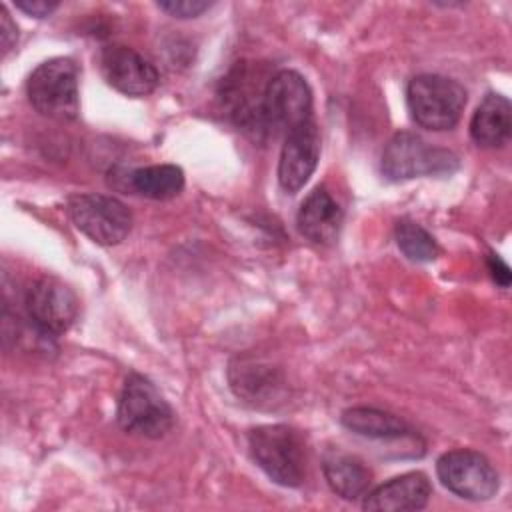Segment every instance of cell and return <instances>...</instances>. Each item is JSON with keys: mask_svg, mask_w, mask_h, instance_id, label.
<instances>
[{"mask_svg": "<svg viewBox=\"0 0 512 512\" xmlns=\"http://www.w3.org/2000/svg\"><path fill=\"white\" fill-rule=\"evenodd\" d=\"M158 8L168 12L174 18H196L204 10L210 8V2H204V0H168V2H158Z\"/></svg>", "mask_w": 512, "mask_h": 512, "instance_id": "20", "label": "cell"}, {"mask_svg": "<svg viewBox=\"0 0 512 512\" xmlns=\"http://www.w3.org/2000/svg\"><path fill=\"white\" fill-rule=\"evenodd\" d=\"M488 270H490V276L494 278V282L500 284L502 288H506L510 284V268L498 256L488 258Z\"/></svg>", "mask_w": 512, "mask_h": 512, "instance_id": "23", "label": "cell"}, {"mask_svg": "<svg viewBox=\"0 0 512 512\" xmlns=\"http://www.w3.org/2000/svg\"><path fill=\"white\" fill-rule=\"evenodd\" d=\"M432 494V486L426 474L422 472H406L396 476L374 490L364 494V510L376 512H402V510H420L428 504Z\"/></svg>", "mask_w": 512, "mask_h": 512, "instance_id": "12", "label": "cell"}, {"mask_svg": "<svg viewBox=\"0 0 512 512\" xmlns=\"http://www.w3.org/2000/svg\"><path fill=\"white\" fill-rule=\"evenodd\" d=\"M118 424L144 438H160L174 424V412L158 388L140 374H130L118 400Z\"/></svg>", "mask_w": 512, "mask_h": 512, "instance_id": "5", "label": "cell"}, {"mask_svg": "<svg viewBox=\"0 0 512 512\" xmlns=\"http://www.w3.org/2000/svg\"><path fill=\"white\" fill-rule=\"evenodd\" d=\"M320 158V134L316 122L310 120L286 134L280 162L278 182L286 192H298L316 170Z\"/></svg>", "mask_w": 512, "mask_h": 512, "instance_id": "11", "label": "cell"}, {"mask_svg": "<svg viewBox=\"0 0 512 512\" xmlns=\"http://www.w3.org/2000/svg\"><path fill=\"white\" fill-rule=\"evenodd\" d=\"M230 386L238 398L252 406H272L280 402L282 376L270 364H264L252 356L236 358L230 364Z\"/></svg>", "mask_w": 512, "mask_h": 512, "instance_id": "13", "label": "cell"}, {"mask_svg": "<svg viewBox=\"0 0 512 512\" xmlns=\"http://www.w3.org/2000/svg\"><path fill=\"white\" fill-rule=\"evenodd\" d=\"M394 238L402 254L412 262H432L438 256L436 240L412 220H398Z\"/></svg>", "mask_w": 512, "mask_h": 512, "instance_id": "19", "label": "cell"}, {"mask_svg": "<svg viewBox=\"0 0 512 512\" xmlns=\"http://www.w3.org/2000/svg\"><path fill=\"white\" fill-rule=\"evenodd\" d=\"M312 120V92L294 70H280L268 78L262 96L264 130L284 132Z\"/></svg>", "mask_w": 512, "mask_h": 512, "instance_id": "6", "label": "cell"}, {"mask_svg": "<svg viewBox=\"0 0 512 512\" xmlns=\"http://www.w3.org/2000/svg\"><path fill=\"white\" fill-rule=\"evenodd\" d=\"M248 446L254 462L276 484L296 488L304 482L306 444L302 434L292 426H258L248 434Z\"/></svg>", "mask_w": 512, "mask_h": 512, "instance_id": "1", "label": "cell"}, {"mask_svg": "<svg viewBox=\"0 0 512 512\" xmlns=\"http://www.w3.org/2000/svg\"><path fill=\"white\" fill-rule=\"evenodd\" d=\"M440 482L460 498L488 500L498 492L500 480L490 460L474 450H450L438 458Z\"/></svg>", "mask_w": 512, "mask_h": 512, "instance_id": "8", "label": "cell"}, {"mask_svg": "<svg viewBox=\"0 0 512 512\" xmlns=\"http://www.w3.org/2000/svg\"><path fill=\"white\" fill-rule=\"evenodd\" d=\"M406 100L416 124L428 130H450L462 116L466 90L452 78L420 74L410 80Z\"/></svg>", "mask_w": 512, "mask_h": 512, "instance_id": "3", "label": "cell"}, {"mask_svg": "<svg viewBox=\"0 0 512 512\" xmlns=\"http://www.w3.org/2000/svg\"><path fill=\"white\" fill-rule=\"evenodd\" d=\"M28 100L46 118L68 122L78 116V66L70 58H50L38 64L26 82Z\"/></svg>", "mask_w": 512, "mask_h": 512, "instance_id": "2", "label": "cell"}, {"mask_svg": "<svg viewBox=\"0 0 512 512\" xmlns=\"http://www.w3.org/2000/svg\"><path fill=\"white\" fill-rule=\"evenodd\" d=\"M322 472L328 486L346 500H356L370 490L372 472L370 468L354 454H348L340 448L326 450L322 458Z\"/></svg>", "mask_w": 512, "mask_h": 512, "instance_id": "15", "label": "cell"}, {"mask_svg": "<svg viewBox=\"0 0 512 512\" xmlns=\"http://www.w3.org/2000/svg\"><path fill=\"white\" fill-rule=\"evenodd\" d=\"M382 174L400 182L418 176L450 174L458 168V156L446 148L432 146L414 132H398L382 152Z\"/></svg>", "mask_w": 512, "mask_h": 512, "instance_id": "4", "label": "cell"}, {"mask_svg": "<svg viewBox=\"0 0 512 512\" xmlns=\"http://www.w3.org/2000/svg\"><path fill=\"white\" fill-rule=\"evenodd\" d=\"M16 8L34 16V18H46L58 8V2H46V0H22L16 2Z\"/></svg>", "mask_w": 512, "mask_h": 512, "instance_id": "22", "label": "cell"}, {"mask_svg": "<svg viewBox=\"0 0 512 512\" xmlns=\"http://www.w3.org/2000/svg\"><path fill=\"white\" fill-rule=\"evenodd\" d=\"M100 68L106 82L126 96H146L154 92L160 82L156 66L122 44H112L102 50Z\"/></svg>", "mask_w": 512, "mask_h": 512, "instance_id": "10", "label": "cell"}, {"mask_svg": "<svg viewBox=\"0 0 512 512\" xmlns=\"http://www.w3.org/2000/svg\"><path fill=\"white\" fill-rule=\"evenodd\" d=\"M124 178L132 192L152 200H170L184 188V172L174 164H152L136 168Z\"/></svg>", "mask_w": 512, "mask_h": 512, "instance_id": "18", "label": "cell"}, {"mask_svg": "<svg viewBox=\"0 0 512 512\" xmlns=\"http://www.w3.org/2000/svg\"><path fill=\"white\" fill-rule=\"evenodd\" d=\"M66 210L72 224L102 246L120 244L132 228L130 210L114 196L76 194L68 200Z\"/></svg>", "mask_w": 512, "mask_h": 512, "instance_id": "7", "label": "cell"}, {"mask_svg": "<svg viewBox=\"0 0 512 512\" xmlns=\"http://www.w3.org/2000/svg\"><path fill=\"white\" fill-rule=\"evenodd\" d=\"M344 212L326 188H314L300 204L296 224L304 238L314 244L328 246L340 234Z\"/></svg>", "mask_w": 512, "mask_h": 512, "instance_id": "14", "label": "cell"}, {"mask_svg": "<svg viewBox=\"0 0 512 512\" xmlns=\"http://www.w3.org/2000/svg\"><path fill=\"white\" fill-rule=\"evenodd\" d=\"M342 424L364 438L374 440H412L418 438L414 430L398 416L378 408H350L342 414Z\"/></svg>", "mask_w": 512, "mask_h": 512, "instance_id": "17", "label": "cell"}, {"mask_svg": "<svg viewBox=\"0 0 512 512\" xmlns=\"http://www.w3.org/2000/svg\"><path fill=\"white\" fill-rule=\"evenodd\" d=\"M512 132V106L502 94H486L470 120V136L476 144L496 148L508 142Z\"/></svg>", "mask_w": 512, "mask_h": 512, "instance_id": "16", "label": "cell"}, {"mask_svg": "<svg viewBox=\"0 0 512 512\" xmlns=\"http://www.w3.org/2000/svg\"><path fill=\"white\" fill-rule=\"evenodd\" d=\"M16 38H18V28H16V24L12 22L8 10L2 6V8H0V40H2V52H4V54L12 48V44L16 42Z\"/></svg>", "mask_w": 512, "mask_h": 512, "instance_id": "21", "label": "cell"}, {"mask_svg": "<svg viewBox=\"0 0 512 512\" xmlns=\"http://www.w3.org/2000/svg\"><path fill=\"white\" fill-rule=\"evenodd\" d=\"M26 312L34 328L46 336L64 334L78 316V298L54 276L38 278L26 292Z\"/></svg>", "mask_w": 512, "mask_h": 512, "instance_id": "9", "label": "cell"}]
</instances>
